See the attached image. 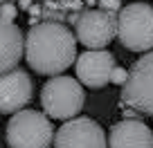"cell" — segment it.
<instances>
[{
	"mask_svg": "<svg viewBox=\"0 0 153 148\" xmlns=\"http://www.w3.org/2000/svg\"><path fill=\"white\" fill-rule=\"evenodd\" d=\"M108 148H153V133L140 119H124L110 128Z\"/></svg>",
	"mask_w": 153,
	"mask_h": 148,
	"instance_id": "10",
	"label": "cell"
},
{
	"mask_svg": "<svg viewBox=\"0 0 153 148\" xmlns=\"http://www.w3.org/2000/svg\"><path fill=\"white\" fill-rule=\"evenodd\" d=\"M41 103L45 115L54 119H74L86 103V92L81 83L72 77H52L41 90Z\"/></svg>",
	"mask_w": 153,
	"mask_h": 148,
	"instance_id": "2",
	"label": "cell"
},
{
	"mask_svg": "<svg viewBox=\"0 0 153 148\" xmlns=\"http://www.w3.org/2000/svg\"><path fill=\"white\" fill-rule=\"evenodd\" d=\"M43 2H52V0H43Z\"/></svg>",
	"mask_w": 153,
	"mask_h": 148,
	"instance_id": "17",
	"label": "cell"
},
{
	"mask_svg": "<svg viewBox=\"0 0 153 148\" xmlns=\"http://www.w3.org/2000/svg\"><path fill=\"white\" fill-rule=\"evenodd\" d=\"M25 56V36L18 25L0 18V74L16 70Z\"/></svg>",
	"mask_w": 153,
	"mask_h": 148,
	"instance_id": "11",
	"label": "cell"
},
{
	"mask_svg": "<svg viewBox=\"0 0 153 148\" xmlns=\"http://www.w3.org/2000/svg\"><path fill=\"white\" fill-rule=\"evenodd\" d=\"M74 34L88 49H104L117 36V16L104 9H83L74 23Z\"/></svg>",
	"mask_w": 153,
	"mask_h": 148,
	"instance_id": "6",
	"label": "cell"
},
{
	"mask_svg": "<svg viewBox=\"0 0 153 148\" xmlns=\"http://www.w3.org/2000/svg\"><path fill=\"white\" fill-rule=\"evenodd\" d=\"M117 38L131 52L153 49V7L146 2L122 7L117 16Z\"/></svg>",
	"mask_w": 153,
	"mask_h": 148,
	"instance_id": "4",
	"label": "cell"
},
{
	"mask_svg": "<svg viewBox=\"0 0 153 148\" xmlns=\"http://www.w3.org/2000/svg\"><path fill=\"white\" fill-rule=\"evenodd\" d=\"M18 5H20V7H23V9H29V7H32V2H29V0H20Z\"/></svg>",
	"mask_w": 153,
	"mask_h": 148,
	"instance_id": "15",
	"label": "cell"
},
{
	"mask_svg": "<svg viewBox=\"0 0 153 148\" xmlns=\"http://www.w3.org/2000/svg\"><path fill=\"white\" fill-rule=\"evenodd\" d=\"M97 2H99V9L108 11V14H113V16H120L122 0H97Z\"/></svg>",
	"mask_w": 153,
	"mask_h": 148,
	"instance_id": "12",
	"label": "cell"
},
{
	"mask_svg": "<svg viewBox=\"0 0 153 148\" xmlns=\"http://www.w3.org/2000/svg\"><path fill=\"white\" fill-rule=\"evenodd\" d=\"M25 58L29 67L45 77H59L76 61V34L65 23L32 25L25 36Z\"/></svg>",
	"mask_w": 153,
	"mask_h": 148,
	"instance_id": "1",
	"label": "cell"
},
{
	"mask_svg": "<svg viewBox=\"0 0 153 148\" xmlns=\"http://www.w3.org/2000/svg\"><path fill=\"white\" fill-rule=\"evenodd\" d=\"M0 18L5 20V23H14V18H16V7L11 5V2L0 5Z\"/></svg>",
	"mask_w": 153,
	"mask_h": 148,
	"instance_id": "13",
	"label": "cell"
},
{
	"mask_svg": "<svg viewBox=\"0 0 153 148\" xmlns=\"http://www.w3.org/2000/svg\"><path fill=\"white\" fill-rule=\"evenodd\" d=\"M54 141V128L50 117L38 110H18L7 124L9 148H50Z\"/></svg>",
	"mask_w": 153,
	"mask_h": 148,
	"instance_id": "3",
	"label": "cell"
},
{
	"mask_svg": "<svg viewBox=\"0 0 153 148\" xmlns=\"http://www.w3.org/2000/svg\"><path fill=\"white\" fill-rule=\"evenodd\" d=\"M122 105L137 115H153V49L133 63L122 85Z\"/></svg>",
	"mask_w": 153,
	"mask_h": 148,
	"instance_id": "5",
	"label": "cell"
},
{
	"mask_svg": "<svg viewBox=\"0 0 153 148\" xmlns=\"http://www.w3.org/2000/svg\"><path fill=\"white\" fill-rule=\"evenodd\" d=\"M5 2H11V0H0V5H5Z\"/></svg>",
	"mask_w": 153,
	"mask_h": 148,
	"instance_id": "16",
	"label": "cell"
},
{
	"mask_svg": "<svg viewBox=\"0 0 153 148\" xmlns=\"http://www.w3.org/2000/svg\"><path fill=\"white\" fill-rule=\"evenodd\" d=\"M117 67L115 56L104 49H88V52L79 54L76 58V77L86 88L99 90V88L108 85L113 70Z\"/></svg>",
	"mask_w": 153,
	"mask_h": 148,
	"instance_id": "8",
	"label": "cell"
},
{
	"mask_svg": "<svg viewBox=\"0 0 153 148\" xmlns=\"http://www.w3.org/2000/svg\"><path fill=\"white\" fill-rule=\"evenodd\" d=\"M126 79H128V72L124 70V67H115L113 70V77H110V83H117V85H124L126 83Z\"/></svg>",
	"mask_w": 153,
	"mask_h": 148,
	"instance_id": "14",
	"label": "cell"
},
{
	"mask_svg": "<svg viewBox=\"0 0 153 148\" xmlns=\"http://www.w3.org/2000/svg\"><path fill=\"white\" fill-rule=\"evenodd\" d=\"M32 99V79L20 67L0 74V115H16Z\"/></svg>",
	"mask_w": 153,
	"mask_h": 148,
	"instance_id": "9",
	"label": "cell"
},
{
	"mask_svg": "<svg viewBox=\"0 0 153 148\" xmlns=\"http://www.w3.org/2000/svg\"><path fill=\"white\" fill-rule=\"evenodd\" d=\"M54 148H108L106 133L90 117H74L54 135Z\"/></svg>",
	"mask_w": 153,
	"mask_h": 148,
	"instance_id": "7",
	"label": "cell"
}]
</instances>
